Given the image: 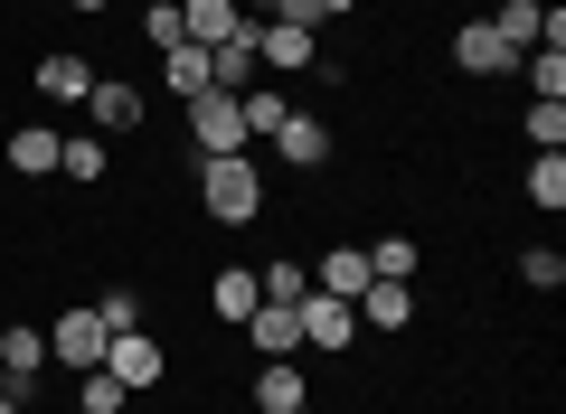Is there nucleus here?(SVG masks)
<instances>
[{
    "label": "nucleus",
    "instance_id": "obj_19",
    "mask_svg": "<svg viewBox=\"0 0 566 414\" xmlns=\"http://www.w3.org/2000/svg\"><path fill=\"white\" fill-rule=\"evenodd\" d=\"M245 330H255V349H264V358H303V330H293V301H255V320H245Z\"/></svg>",
    "mask_w": 566,
    "mask_h": 414
},
{
    "label": "nucleus",
    "instance_id": "obj_8",
    "mask_svg": "<svg viewBox=\"0 0 566 414\" xmlns=\"http://www.w3.org/2000/svg\"><path fill=\"white\" fill-rule=\"evenodd\" d=\"M245 29V10L237 0H180V39H199V47H227Z\"/></svg>",
    "mask_w": 566,
    "mask_h": 414
},
{
    "label": "nucleus",
    "instance_id": "obj_6",
    "mask_svg": "<svg viewBox=\"0 0 566 414\" xmlns=\"http://www.w3.org/2000/svg\"><path fill=\"white\" fill-rule=\"evenodd\" d=\"M104 368H114L123 376V386H161V368H170V349H161V339H151V330H114V349H104Z\"/></svg>",
    "mask_w": 566,
    "mask_h": 414
},
{
    "label": "nucleus",
    "instance_id": "obj_13",
    "mask_svg": "<svg viewBox=\"0 0 566 414\" xmlns=\"http://www.w3.org/2000/svg\"><path fill=\"white\" fill-rule=\"evenodd\" d=\"M349 311H359V330H406V320H416V293H406V283H368Z\"/></svg>",
    "mask_w": 566,
    "mask_h": 414
},
{
    "label": "nucleus",
    "instance_id": "obj_32",
    "mask_svg": "<svg viewBox=\"0 0 566 414\" xmlns=\"http://www.w3.org/2000/svg\"><path fill=\"white\" fill-rule=\"evenodd\" d=\"M237 10H245V20H274V10H283V0H237Z\"/></svg>",
    "mask_w": 566,
    "mask_h": 414
},
{
    "label": "nucleus",
    "instance_id": "obj_17",
    "mask_svg": "<svg viewBox=\"0 0 566 414\" xmlns=\"http://www.w3.org/2000/svg\"><path fill=\"white\" fill-rule=\"evenodd\" d=\"M161 76H170V95H180V104H199L208 95V47L199 39H170L161 47Z\"/></svg>",
    "mask_w": 566,
    "mask_h": 414
},
{
    "label": "nucleus",
    "instance_id": "obj_2",
    "mask_svg": "<svg viewBox=\"0 0 566 414\" xmlns=\"http://www.w3.org/2000/svg\"><path fill=\"white\" fill-rule=\"evenodd\" d=\"M255 66H274V76H340V57H322V29H293V20H255Z\"/></svg>",
    "mask_w": 566,
    "mask_h": 414
},
{
    "label": "nucleus",
    "instance_id": "obj_18",
    "mask_svg": "<svg viewBox=\"0 0 566 414\" xmlns=\"http://www.w3.org/2000/svg\"><path fill=\"white\" fill-rule=\"evenodd\" d=\"M85 85H95V66H85V57H66V47H48V57H39V95L48 104H85Z\"/></svg>",
    "mask_w": 566,
    "mask_h": 414
},
{
    "label": "nucleus",
    "instance_id": "obj_28",
    "mask_svg": "<svg viewBox=\"0 0 566 414\" xmlns=\"http://www.w3.org/2000/svg\"><path fill=\"white\" fill-rule=\"evenodd\" d=\"M528 141H538V151H566V104H538L528 95V123H520Z\"/></svg>",
    "mask_w": 566,
    "mask_h": 414
},
{
    "label": "nucleus",
    "instance_id": "obj_33",
    "mask_svg": "<svg viewBox=\"0 0 566 414\" xmlns=\"http://www.w3.org/2000/svg\"><path fill=\"white\" fill-rule=\"evenodd\" d=\"M312 10H322V20H340V10H359V0H312Z\"/></svg>",
    "mask_w": 566,
    "mask_h": 414
},
{
    "label": "nucleus",
    "instance_id": "obj_16",
    "mask_svg": "<svg viewBox=\"0 0 566 414\" xmlns=\"http://www.w3.org/2000/svg\"><path fill=\"white\" fill-rule=\"evenodd\" d=\"M85 104H95L104 132H133V123H142V85H123V76H95V85H85Z\"/></svg>",
    "mask_w": 566,
    "mask_h": 414
},
{
    "label": "nucleus",
    "instance_id": "obj_29",
    "mask_svg": "<svg viewBox=\"0 0 566 414\" xmlns=\"http://www.w3.org/2000/svg\"><path fill=\"white\" fill-rule=\"evenodd\" d=\"M520 283H528V293H557V283H566V255H557V245H528V255H520Z\"/></svg>",
    "mask_w": 566,
    "mask_h": 414
},
{
    "label": "nucleus",
    "instance_id": "obj_30",
    "mask_svg": "<svg viewBox=\"0 0 566 414\" xmlns=\"http://www.w3.org/2000/svg\"><path fill=\"white\" fill-rule=\"evenodd\" d=\"M95 320H104V330H142V293H133V283H114V293L95 301Z\"/></svg>",
    "mask_w": 566,
    "mask_h": 414
},
{
    "label": "nucleus",
    "instance_id": "obj_11",
    "mask_svg": "<svg viewBox=\"0 0 566 414\" xmlns=\"http://www.w3.org/2000/svg\"><path fill=\"white\" fill-rule=\"evenodd\" d=\"M48 368V330H29V320H10V330H0V376H10V386L29 395V376Z\"/></svg>",
    "mask_w": 566,
    "mask_h": 414
},
{
    "label": "nucleus",
    "instance_id": "obj_10",
    "mask_svg": "<svg viewBox=\"0 0 566 414\" xmlns=\"http://www.w3.org/2000/svg\"><path fill=\"white\" fill-rule=\"evenodd\" d=\"M303 386L312 376L293 368V358H264L255 368V414H303Z\"/></svg>",
    "mask_w": 566,
    "mask_h": 414
},
{
    "label": "nucleus",
    "instance_id": "obj_24",
    "mask_svg": "<svg viewBox=\"0 0 566 414\" xmlns=\"http://www.w3.org/2000/svg\"><path fill=\"white\" fill-rule=\"evenodd\" d=\"M133 405V386H123L114 368H85V386H76V414H123Z\"/></svg>",
    "mask_w": 566,
    "mask_h": 414
},
{
    "label": "nucleus",
    "instance_id": "obj_14",
    "mask_svg": "<svg viewBox=\"0 0 566 414\" xmlns=\"http://www.w3.org/2000/svg\"><path fill=\"white\" fill-rule=\"evenodd\" d=\"M57 141H66V132L20 123V132H10V170H20V179H57Z\"/></svg>",
    "mask_w": 566,
    "mask_h": 414
},
{
    "label": "nucleus",
    "instance_id": "obj_31",
    "mask_svg": "<svg viewBox=\"0 0 566 414\" xmlns=\"http://www.w3.org/2000/svg\"><path fill=\"white\" fill-rule=\"evenodd\" d=\"M142 39H151V47L180 39V0H151V10H142Z\"/></svg>",
    "mask_w": 566,
    "mask_h": 414
},
{
    "label": "nucleus",
    "instance_id": "obj_3",
    "mask_svg": "<svg viewBox=\"0 0 566 414\" xmlns=\"http://www.w3.org/2000/svg\"><path fill=\"white\" fill-rule=\"evenodd\" d=\"M104 349H114V330H104L95 320V301H76V311H57L48 320V358H57V368H104Z\"/></svg>",
    "mask_w": 566,
    "mask_h": 414
},
{
    "label": "nucleus",
    "instance_id": "obj_25",
    "mask_svg": "<svg viewBox=\"0 0 566 414\" xmlns=\"http://www.w3.org/2000/svg\"><path fill=\"white\" fill-rule=\"evenodd\" d=\"M528 208H566V151H538V160H528Z\"/></svg>",
    "mask_w": 566,
    "mask_h": 414
},
{
    "label": "nucleus",
    "instance_id": "obj_27",
    "mask_svg": "<svg viewBox=\"0 0 566 414\" xmlns=\"http://www.w3.org/2000/svg\"><path fill=\"white\" fill-rule=\"evenodd\" d=\"M255 293H264V301H303V293H312V274H303L293 255H274V264L255 274Z\"/></svg>",
    "mask_w": 566,
    "mask_h": 414
},
{
    "label": "nucleus",
    "instance_id": "obj_5",
    "mask_svg": "<svg viewBox=\"0 0 566 414\" xmlns=\"http://www.w3.org/2000/svg\"><path fill=\"white\" fill-rule=\"evenodd\" d=\"M189 141H199V160L245 151V114H237V95H199V104H189Z\"/></svg>",
    "mask_w": 566,
    "mask_h": 414
},
{
    "label": "nucleus",
    "instance_id": "obj_22",
    "mask_svg": "<svg viewBox=\"0 0 566 414\" xmlns=\"http://www.w3.org/2000/svg\"><path fill=\"white\" fill-rule=\"evenodd\" d=\"M520 76H528V95H538V104H566V47H528Z\"/></svg>",
    "mask_w": 566,
    "mask_h": 414
},
{
    "label": "nucleus",
    "instance_id": "obj_21",
    "mask_svg": "<svg viewBox=\"0 0 566 414\" xmlns=\"http://www.w3.org/2000/svg\"><path fill=\"white\" fill-rule=\"evenodd\" d=\"M57 170H66V179H85V189H95V179L114 170V151H104L95 132H66V141H57Z\"/></svg>",
    "mask_w": 566,
    "mask_h": 414
},
{
    "label": "nucleus",
    "instance_id": "obj_20",
    "mask_svg": "<svg viewBox=\"0 0 566 414\" xmlns=\"http://www.w3.org/2000/svg\"><path fill=\"white\" fill-rule=\"evenodd\" d=\"M491 29H501V39L528 57V47L547 39V10H538V0H501V10H491Z\"/></svg>",
    "mask_w": 566,
    "mask_h": 414
},
{
    "label": "nucleus",
    "instance_id": "obj_9",
    "mask_svg": "<svg viewBox=\"0 0 566 414\" xmlns=\"http://www.w3.org/2000/svg\"><path fill=\"white\" fill-rule=\"evenodd\" d=\"M274 151L293 160V170H322V160H331V132H322V114H283V123H274Z\"/></svg>",
    "mask_w": 566,
    "mask_h": 414
},
{
    "label": "nucleus",
    "instance_id": "obj_23",
    "mask_svg": "<svg viewBox=\"0 0 566 414\" xmlns=\"http://www.w3.org/2000/svg\"><path fill=\"white\" fill-rule=\"evenodd\" d=\"M416 236H378V245H368V274H378V283H416Z\"/></svg>",
    "mask_w": 566,
    "mask_h": 414
},
{
    "label": "nucleus",
    "instance_id": "obj_26",
    "mask_svg": "<svg viewBox=\"0 0 566 414\" xmlns=\"http://www.w3.org/2000/svg\"><path fill=\"white\" fill-rule=\"evenodd\" d=\"M237 114H245V141H255V132H274V123L293 114V104H283L274 85H245V95H237Z\"/></svg>",
    "mask_w": 566,
    "mask_h": 414
},
{
    "label": "nucleus",
    "instance_id": "obj_34",
    "mask_svg": "<svg viewBox=\"0 0 566 414\" xmlns=\"http://www.w3.org/2000/svg\"><path fill=\"white\" fill-rule=\"evenodd\" d=\"M76 10H104V0H76Z\"/></svg>",
    "mask_w": 566,
    "mask_h": 414
},
{
    "label": "nucleus",
    "instance_id": "obj_15",
    "mask_svg": "<svg viewBox=\"0 0 566 414\" xmlns=\"http://www.w3.org/2000/svg\"><path fill=\"white\" fill-rule=\"evenodd\" d=\"M255 274H245V264H227V274H208V311H218V320H237V330H245V320H255Z\"/></svg>",
    "mask_w": 566,
    "mask_h": 414
},
{
    "label": "nucleus",
    "instance_id": "obj_4",
    "mask_svg": "<svg viewBox=\"0 0 566 414\" xmlns=\"http://www.w3.org/2000/svg\"><path fill=\"white\" fill-rule=\"evenodd\" d=\"M293 330H303V349H322V358H340L349 339H359V311H349L340 293H303V301H293Z\"/></svg>",
    "mask_w": 566,
    "mask_h": 414
},
{
    "label": "nucleus",
    "instance_id": "obj_7",
    "mask_svg": "<svg viewBox=\"0 0 566 414\" xmlns=\"http://www.w3.org/2000/svg\"><path fill=\"white\" fill-rule=\"evenodd\" d=\"M453 66H463V76H510V66H520V47H510L491 20H463V29H453Z\"/></svg>",
    "mask_w": 566,
    "mask_h": 414
},
{
    "label": "nucleus",
    "instance_id": "obj_12",
    "mask_svg": "<svg viewBox=\"0 0 566 414\" xmlns=\"http://www.w3.org/2000/svg\"><path fill=\"white\" fill-rule=\"evenodd\" d=\"M368 283H378V274H368V245H331V255H322V274H312V293H340V301H359Z\"/></svg>",
    "mask_w": 566,
    "mask_h": 414
},
{
    "label": "nucleus",
    "instance_id": "obj_1",
    "mask_svg": "<svg viewBox=\"0 0 566 414\" xmlns=\"http://www.w3.org/2000/svg\"><path fill=\"white\" fill-rule=\"evenodd\" d=\"M199 208H208L218 226H255V217H264V179H255V160H245V151L199 160Z\"/></svg>",
    "mask_w": 566,
    "mask_h": 414
},
{
    "label": "nucleus",
    "instance_id": "obj_35",
    "mask_svg": "<svg viewBox=\"0 0 566 414\" xmlns=\"http://www.w3.org/2000/svg\"><path fill=\"white\" fill-rule=\"evenodd\" d=\"M0 395H10V376H0Z\"/></svg>",
    "mask_w": 566,
    "mask_h": 414
}]
</instances>
